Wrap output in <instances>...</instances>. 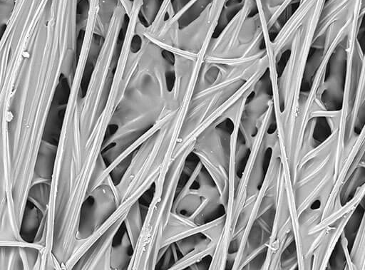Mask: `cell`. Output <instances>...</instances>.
Here are the masks:
<instances>
[{
	"instance_id": "obj_3",
	"label": "cell",
	"mask_w": 365,
	"mask_h": 270,
	"mask_svg": "<svg viewBox=\"0 0 365 270\" xmlns=\"http://www.w3.org/2000/svg\"><path fill=\"white\" fill-rule=\"evenodd\" d=\"M115 184L108 175L88 194L81 207L76 239L82 242L76 250L78 259L97 239V234L118 207Z\"/></svg>"
},
{
	"instance_id": "obj_6",
	"label": "cell",
	"mask_w": 365,
	"mask_h": 270,
	"mask_svg": "<svg viewBox=\"0 0 365 270\" xmlns=\"http://www.w3.org/2000/svg\"><path fill=\"white\" fill-rule=\"evenodd\" d=\"M123 224L133 249L143 226V215L138 200L128 211L123 221Z\"/></svg>"
},
{
	"instance_id": "obj_4",
	"label": "cell",
	"mask_w": 365,
	"mask_h": 270,
	"mask_svg": "<svg viewBox=\"0 0 365 270\" xmlns=\"http://www.w3.org/2000/svg\"><path fill=\"white\" fill-rule=\"evenodd\" d=\"M121 216L106 229L78 258L73 265L78 269H110V258L113 238L123 224Z\"/></svg>"
},
{
	"instance_id": "obj_7",
	"label": "cell",
	"mask_w": 365,
	"mask_h": 270,
	"mask_svg": "<svg viewBox=\"0 0 365 270\" xmlns=\"http://www.w3.org/2000/svg\"><path fill=\"white\" fill-rule=\"evenodd\" d=\"M39 213L35 206H29V210L23 218L21 232L24 240L29 241L35 238L39 225Z\"/></svg>"
},
{
	"instance_id": "obj_1",
	"label": "cell",
	"mask_w": 365,
	"mask_h": 270,
	"mask_svg": "<svg viewBox=\"0 0 365 270\" xmlns=\"http://www.w3.org/2000/svg\"><path fill=\"white\" fill-rule=\"evenodd\" d=\"M193 145L182 150L171 163L165 177H158L150 204L143 217V226L133 248L128 269H155L163 229L173 205L185 160Z\"/></svg>"
},
{
	"instance_id": "obj_2",
	"label": "cell",
	"mask_w": 365,
	"mask_h": 270,
	"mask_svg": "<svg viewBox=\"0 0 365 270\" xmlns=\"http://www.w3.org/2000/svg\"><path fill=\"white\" fill-rule=\"evenodd\" d=\"M177 142L144 140L131 154L125 171L114 185L118 207L110 220L115 222L127 214L130 207L154 185L158 177L168 172L174 160Z\"/></svg>"
},
{
	"instance_id": "obj_5",
	"label": "cell",
	"mask_w": 365,
	"mask_h": 270,
	"mask_svg": "<svg viewBox=\"0 0 365 270\" xmlns=\"http://www.w3.org/2000/svg\"><path fill=\"white\" fill-rule=\"evenodd\" d=\"M117 235L120 240H117V242L114 239L113 241L110 258V269H128L133 255V246L125 228L120 236L117 232Z\"/></svg>"
}]
</instances>
